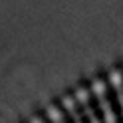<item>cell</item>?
Instances as JSON below:
<instances>
[{"mask_svg":"<svg viewBox=\"0 0 123 123\" xmlns=\"http://www.w3.org/2000/svg\"><path fill=\"white\" fill-rule=\"evenodd\" d=\"M103 95L111 107V113L115 117V123H123V103L119 99V93L111 81H103Z\"/></svg>","mask_w":123,"mask_h":123,"instance_id":"1","label":"cell"},{"mask_svg":"<svg viewBox=\"0 0 123 123\" xmlns=\"http://www.w3.org/2000/svg\"><path fill=\"white\" fill-rule=\"evenodd\" d=\"M86 99H87V109L91 111V117H95V119H97V123L105 121V111H103L101 101H99V97H97L95 91H87Z\"/></svg>","mask_w":123,"mask_h":123,"instance_id":"2","label":"cell"},{"mask_svg":"<svg viewBox=\"0 0 123 123\" xmlns=\"http://www.w3.org/2000/svg\"><path fill=\"white\" fill-rule=\"evenodd\" d=\"M72 111L75 113V117L80 119V117H83V115H87V107L83 105L78 97H72Z\"/></svg>","mask_w":123,"mask_h":123,"instance_id":"3","label":"cell"},{"mask_svg":"<svg viewBox=\"0 0 123 123\" xmlns=\"http://www.w3.org/2000/svg\"><path fill=\"white\" fill-rule=\"evenodd\" d=\"M42 123H54V121H52V119H48V117L44 115V117H42Z\"/></svg>","mask_w":123,"mask_h":123,"instance_id":"4","label":"cell"},{"mask_svg":"<svg viewBox=\"0 0 123 123\" xmlns=\"http://www.w3.org/2000/svg\"><path fill=\"white\" fill-rule=\"evenodd\" d=\"M121 86H123V74H121Z\"/></svg>","mask_w":123,"mask_h":123,"instance_id":"5","label":"cell"},{"mask_svg":"<svg viewBox=\"0 0 123 123\" xmlns=\"http://www.w3.org/2000/svg\"><path fill=\"white\" fill-rule=\"evenodd\" d=\"M101 123H107V121H101Z\"/></svg>","mask_w":123,"mask_h":123,"instance_id":"6","label":"cell"}]
</instances>
